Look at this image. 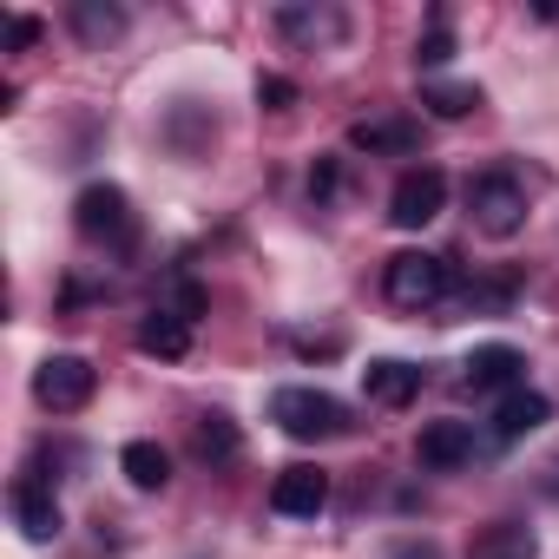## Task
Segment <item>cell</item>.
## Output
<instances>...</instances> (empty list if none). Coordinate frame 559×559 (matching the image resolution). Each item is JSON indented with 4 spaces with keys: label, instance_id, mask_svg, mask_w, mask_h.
Returning a JSON list of instances; mask_svg holds the SVG:
<instances>
[{
    "label": "cell",
    "instance_id": "obj_10",
    "mask_svg": "<svg viewBox=\"0 0 559 559\" xmlns=\"http://www.w3.org/2000/svg\"><path fill=\"white\" fill-rule=\"evenodd\" d=\"M362 395H369L376 408H408V402L421 395V369H415V362H395V356H376V362L362 369Z\"/></svg>",
    "mask_w": 559,
    "mask_h": 559
},
{
    "label": "cell",
    "instance_id": "obj_22",
    "mask_svg": "<svg viewBox=\"0 0 559 559\" xmlns=\"http://www.w3.org/2000/svg\"><path fill=\"white\" fill-rule=\"evenodd\" d=\"M257 106H263V112H290V106H297V86L276 80V73H263V80H257Z\"/></svg>",
    "mask_w": 559,
    "mask_h": 559
},
{
    "label": "cell",
    "instance_id": "obj_16",
    "mask_svg": "<svg viewBox=\"0 0 559 559\" xmlns=\"http://www.w3.org/2000/svg\"><path fill=\"white\" fill-rule=\"evenodd\" d=\"M276 34H284V40H310V47H323V40H343L349 21H343L336 8H284V14H276Z\"/></svg>",
    "mask_w": 559,
    "mask_h": 559
},
{
    "label": "cell",
    "instance_id": "obj_6",
    "mask_svg": "<svg viewBox=\"0 0 559 559\" xmlns=\"http://www.w3.org/2000/svg\"><path fill=\"white\" fill-rule=\"evenodd\" d=\"M441 204H448V178H441L435 165H415V171H402L395 191H389V224H395V230H421V224L441 217Z\"/></svg>",
    "mask_w": 559,
    "mask_h": 559
},
{
    "label": "cell",
    "instance_id": "obj_24",
    "mask_svg": "<svg viewBox=\"0 0 559 559\" xmlns=\"http://www.w3.org/2000/svg\"><path fill=\"white\" fill-rule=\"evenodd\" d=\"M336 191H343V171H336V158H323L310 171V198H336Z\"/></svg>",
    "mask_w": 559,
    "mask_h": 559
},
{
    "label": "cell",
    "instance_id": "obj_3",
    "mask_svg": "<svg viewBox=\"0 0 559 559\" xmlns=\"http://www.w3.org/2000/svg\"><path fill=\"white\" fill-rule=\"evenodd\" d=\"M467 217H474L480 237H513L526 224V185H520V171H480L467 185Z\"/></svg>",
    "mask_w": 559,
    "mask_h": 559
},
{
    "label": "cell",
    "instance_id": "obj_7",
    "mask_svg": "<svg viewBox=\"0 0 559 559\" xmlns=\"http://www.w3.org/2000/svg\"><path fill=\"white\" fill-rule=\"evenodd\" d=\"M270 507L284 513V520H317L323 507H330V474L323 467H284L276 474V487H270Z\"/></svg>",
    "mask_w": 559,
    "mask_h": 559
},
{
    "label": "cell",
    "instance_id": "obj_14",
    "mask_svg": "<svg viewBox=\"0 0 559 559\" xmlns=\"http://www.w3.org/2000/svg\"><path fill=\"white\" fill-rule=\"evenodd\" d=\"M14 520H21L27 539H53V533H60V500H53V487L14 480Z\"/></svg>",
    "mask_w": 559,
    "mask_h": 559
},
{
    "label": "cell",
    "instance_id": "obj_8",
    "mask_svg": "<svg viewBox=\"0 0 559 559\" xmlns=\"http://www.w3.org/2000/svg\"><path fill=\"white\" fill-rule=\"evenodd\" d=\"M461 369H467V389H474V395H513L520 376H526V356H520L513 343H487V349H474Z\"/></svg>",
    "mask_w": 559,
    "mask_h": 559
},
{
    "label": "cell",
    "instance_id": "obj_1",
    "mask_svg": "<svg viewBox=\"0 0 559 559\" xmlns=\"http://www.w3.org/2000/svg\"><path fill=\"white\" fill-rule=\"evenodd\" d=\"M270 421L290 441H336V435H349V408L336 395H323V389H276L270 395Z\"/></svg>",
    "mask_w": 559,
    "mask_h": 559
},
{
    "label": "cell",
    "instance_id": "obj_2",
    "mask_svg": "<svg viewBox=\"0 0 559 559\" xmlns=\"http://www.w3.org/2000/svg\"><path fill=\"white\" fill-rule=\"evenodd\" d=\"M382 297L395 310H435L448 297V257L435 250H395L382 270Z\"/></svg>",
    "mask_w": 559,
    "mask_h": 559
},
{
    "label": "cell",
    "instance_id": "obj_20",
    "mask_svg": "<svg viewBox=\"0 0 559 559\" xmlns=\"http://www.w3.org/2000/svg\"><path fill=\"white\" fill-rule=\"evenodd\" d=\"M73 27H80L86 40H112V34L126 27V14H119V8H73Z\"/></svg>",
    "mask_w": 559,
    "mask_h": 559
},
{
    "label": "cell",
    "instance_id": "obj_13",
    "mask_svg": "<svg viewBox=\"0 0 559 559\" xmlns=\"http://www.w3.org/2000/svg\"><path fill=\"white\" fill-rule=\"evenodd\" d=\"M139 349L158 356V362H185V356H191V323H185L171 304H158V310L139 323Z\"/></svg>",
    "mask_w": 559,
    "mask_h": 559
},
{
    "label": "cell",
    "instance_id": "obj_23",
    "mask_svg": "<svg viewBox=\"0 0 559 559\" xmlns=\"http://www.w3.org/2000/svg\"><path fill=\"white\" fill-rule=\"evenodd\" d=\"M34 40H40V21H34V14H14V21H8V53H27Z\"/></svg>",
    "mask_w": 559,
    "mask_h": 559
},
{
    "label": "cell",
    "instance_id": "obj_15",
    "mask_svg": "<svg viewBox=\"0 0 559 559\" xmlns=\"http://www.w3.org/2000/svg\"><path fill=\"white\" fill-rule=\"evenodd\" d=\"M467 559H539V539H533V526H520V520H493V526L474 533Z\"/></svg>",
    "mask_w": 559,
    "mask_h": 559
},
{
    "label": "cell",
    "instance_id": "obj_11",
    "mask_svg": "<svg viewBox=\"0 0 559 559\" xmlns=\"http://www.w3.org/2000/svg\"><path fill=\"white\" fill-rule=\"evenodd\" d=\"M349 145L369 152V158H408L421 145V126L415 119H356L349 126Z\"/></svg>",
    "mask_w": 559,
    "mask_h": 559
},
{
    "label": "cell",
    "instance_id": "obj_19",
    "mask_svg": "<svg viewBox=\"0 0 559 559\" xmlns=\"http://www.w3.org/2000/svg\"><path fill=\"white\" fill-rule=\"evenodd\" d=\"M421 106H428L435 119H467V112L480 106V86H467V80H428V86H421Z\"/></svg>",
    "mask_w": 559,
    "mask_h": 559
},
{
    "label": "cell",
    "instance_id": "obj_17",
    "mask_svg": "<svg viewBox=\"0 0 559 559\" xmlns=\"http://www.w3.org/2000/svg\"><path fill=\"white\" fill-rule=\"evenodd\" d=\"M119 467H126V480H132L139 493H158V487L171 480V454H165L158 441H126V448H119Z\"/></svg>",
    "mask_w": 559,
    "mask_h": 559
},
{
    "label": "cell",
    "instance_id": "obj_18",
    "mask_svg": "<svg viewBox=\"0 0 559 559\" xmlns=\"http://www.w3.org/2000/svg\"><path fill=\"white\" fill-rule=\"evenodd\" d=\"M237 448H243V441H237V421H230V415H204V421L191 428V454L211 461V467H230Z\"/></svg>",
    "mask_w": 559,
    "mask_h": 559
},
{
    "label": "cell",
    "instance_id": "obj_21",
    "mask_svg": "<svg viewBox=\"0 0 559 559\" xmlns=\"http://www.w3.org/2000/svg\"><path fill=\"white\" fill-rule=\"evenodd\" d=\"M454 60V34H448V21H435L421 40H415V67H448Z\"/></svg>",
    "mask_w": 559,
    "mask_h": 559
},
{
    "label": "cell",
    "instance_id": "obj_9",
    "mask_svg": "<svg viewBox=\"0 0 559 559\" xmlns=\"http://www.w3.org/2000/svg\"><path fill=\"white\" fill-rule=\"evenodd\" d=\"M415 461H421L428 474L467 467V461H474V428H467V421H428V428L415 435Z\"/></svg>",
    "mask_w": 559,
    "mask_h": 559
},
{
    "label": "cell",
    "instance_id": "obj_5",
    "mask_svg": "<svg viewBox=\"0 0 559 559\" xmlns=\"http://www.w3.org/2000/svg\"><path fill=\"white\" fill-rule=\"evenodd\" d=\"M73 224H80V237L86 243H132V198L119 191V185H86L80 198H73Z\"/></svg>",
    "mask_w": 559,
    "mask_h": 559
},
{
    "label": "cell",
    "instance_id": "obj_4",
    "mask_svg": "<svg viewBox=\"0 0 559 559\" xmlns=\"http://www.w3.org/2000/svg\"><path fill=\"white\" fill-rule=\"evenodd\" d=\"M93 395H99V369L86 356H47L34 369V402L53 408V415H80Z\"/></svg>",
    "mask_w": 559,
    "mask_h": 559
},
{
    "label": "cell",
    "instance_id": "obj_25",
    "mask_svg": "<svg viewBox=\"0 0 559 559\" xmlns=\"http://www.w3.org/2000/svg\"><path fill=\"white\" fill-rule=\"evenodd\" d=\"M395 559H441L435 546H395Z\"/></svg>",
    "mask_w": 559,
    "mask_h": 559
},
{
    "label": "cell",
    "instance_id": "obj_12",
    "mask_svg": "<svg viewBox=\"0 0 559 559\" xmlns=\"http://www.w3.org/2000/svg\"><path fill=\"white\" fill-rule=\"evenodd\" d=\"M552 421V402L539 395V389H513V395H500V408H493V441H526L533 428H546Z\"/></svg>",
    "mask_w": 559,
    "mask_h": 559
}]
</instances>
